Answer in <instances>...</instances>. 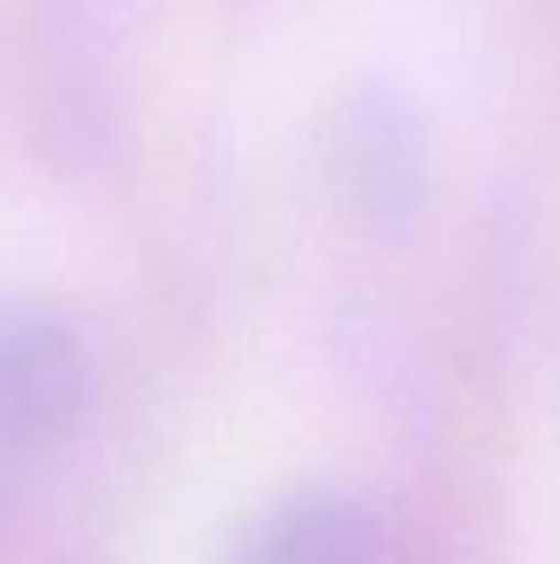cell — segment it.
I'll return each mask as SVG.
<instances>
[{
    "label": "cell",
    "mask_w": 560,
    "mask_h": 564,
    "mask_svg": "<svg viewBox=\"0 0 560 564\" xmlns=\"http://www.w3.org/2000/svg\"><path fill=\"white\" fill-rule=\"evenodd\" d=\"M234 564H387V545L363 500L303 490L258 520Z\"/></svg>",
    "instance_id": "obj_2"
},
{
    "label": "cell",
    "mask_w": 560,
    "mask_h": 564,
    "mask_svg": "<svg viewBox=\"0 0 560 564\" xmlns=\"http://www.w3.org/2000/svg\"><path fill=\"white\" fill-rule=\"evenodd\" d=\"M89 357L79 337L40 307H0V451H50L85 421Z\"/></svg>",
    "instance_id": "obj_1"
}]
</instances>
